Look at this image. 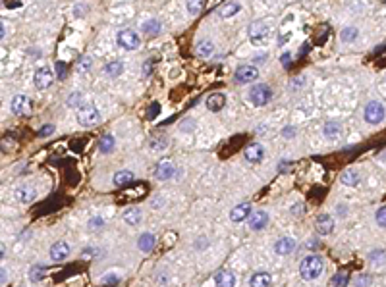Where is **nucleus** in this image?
I'll use <instances>...</instances> for the list:
<instances>
[{"mask_svg":"<svg viewBox=\"0 0 386 287\" xmlns=\"http://www.w3.org/2000/svg\"><path fill=\"white\" fill-rule=\"evenodd\" d=\"M322 270H324V262H322L321 256H317V255L305 256V258L301 260V264H299V274H301V278H303L305 282L317 280V278L322 274Z\"/></svg>","mask_w":386,"mask_h":287,"instance_id":"f257e3e1","label":"nucleus"},{"mask_svg":"<svg viewBox=\"0 0 386 287\" xmlns=\"http://www.w3.org/2000/svg\"><path fill=\"white\" fill-rule=\"evenodd\" d=\"M77 122L83 128H93L100 122V112L93 104H81L77 106Z\"/></svg>","mask_w":386,"mask_h":287,"instance_id":"f03ea898","label":"nucleus"},{"mask_svg":"<svg viewBox=\"0 0 386 287\" xmlns=\"http://www.w3.org/2000/svg\"><path fill=\"white\" fill-rule=\"evenodd\" d=\"M363 116H365V122H367V124L379 126L386 116V110H385V106H383V102H379V100H371V102H367Z\"/></svg>","mask_w":386,"mask_h":287,"instance_id":"7ed1b4c3","label":"nucleus"},{"mask_svg":"<svg viewBox=\"0 0 386 287\" xmlns=\"http://www.w3.org/2000/svg\"><path fill=\"white\" fill-rule=\"evenodd\" d=\"M270 98H272V89H270L268 85H265V83H259V85H255V87L249 91V100H251V104H255V106H265V104H268Z\"/></svg>","mask_w":386,"mask_h":287,"instance_id":"20e7f679","label":"nucleus"},{"mask_svg":"<svg viewBox=\"0 0 386 287\" xmlns=\"http://www.w3.org/2000/svg\"><path fill=\"white\" fill-rule=\"evenodd\" d=\"M118 44L124 48V50H137L139 44H141V39L139 35L131 29H124V31L118 33Z\"/></svg>","mask_w":386,"mask_h":287,"instance_id":"39448f33","label":"nucleus"},{"mask_svg":"<svg viewBox=\"0 0 386 287\" xmlns=\"http://www.w3.org/2000/svg\"><path fill=\"white\" fill-rule=\"evenodd\" d=\"M268 35H270V27H268L265 22H255V23L249 25V37H251V41H253L255 44L265 43V41L268 39Z\"/></svg>","mask_w":386,"mask_h":287,"instance_id":"423d86ee","label":"nucleus"},{"mask_svg":"<svg viewBox=\"0 0 386 287\" xmlns=\"http://www.w3.org/2000/svg\"><path fill=\"white\" fill-rule=\"evenodd\" d=\"M259 77V69L255 66H240L236 71V83L240 85H247L251 81H255Z\"/></svg>","mask_w":386,"mask_h":287,"instance_id":"0eeeda50","label":"nucleus"},{"mask_svg":"<svg viewBox=\"0 0 386 287\" xmlns=\"http://www.w3.org/2000/svg\"><path fill=\"white\" fill-rule=\"evenodd\" d=\"M52 81H54V73H52L50 67L43 66V67H39L35 71V87L37 89H48L52 85Z\"/></svg>","mask_w":386,"mask_h":287,"instance_id":"6e6552de","label":"nucleus"},{"mask_svg":"<svg viewBox=\"0 0 386 287\" xmlns=\"http://www.w3.org/2000/svg\"><path fill=\"white\" fill-rule=\"evenodd\" d=\"M247 218H251V202H241V204L234 206L230 212V220L236 223L243 222Z\"/></svg>","mask_w":386,"mask_h":287,"instance_id":"1a4fd4ad","label":"nucleus"},{"mask_svg":"<svg viewBox=\"0 0 386 287\" xmlns=\"http://www.w3.org/2000/svg\"><path fill=\"white\" fill-rule=\"evenodd\" d=\"M29 106H31L29 96H25V95H16L12 98V104H10V108H12V112H14L16 116L27 114V112H29Z\"/></svg>","mask_w":386,"mask_h":287,"instance_id":"9d476101","label":"nucleus"},{"mask_svg":"<svg viewBox=\"0 0 386 287\" xmlns=\"http://www.w3.org/2000/svg\"><path fill=\"white\" fill-rule=\"evenodd\" d=\"M243 156H245L247 162H251V164H259L261 160L265 158V149H263L261 143H251V145H247V149L243 151Z\"/></svg>","mask_w":386,"mask_h":287,"instance_id":"9b49d317","label":"nucleus"},{"mask_svg":"<svg viewBox=\"0 0 386 287\" xmlns=\"http://www.w3.org/2000/svg\"><path fill=\"white\" fill-rule=\"evenodd\" d=\"M174 174H176V168H174V164L170 160H162V162L157 164V170H155V177L157 179H161V181L170 179Z\"/></svg>","mask_w":386,"mask_h":287,"instance_id":"f8f14e48","label":"nucleus"},{"mask_svg":"<svg viewBox=\"0 0 386 287\" xmlns=\"http://www.w3.org/2000/svg\"><path fill=\"white\" fill-rule=\"evenodd\" d=\"M70 256V245L66 241H56L52 247H50V258L54 262H62Z\"/></svg>","mask_w":386,"mask_h":287,"instance_id":"ddd939ff","label":"nucleus"},{"mask_svg":"<svg viewBox=\"0 0 386 287\" xmlns=\"http://www.w3.org/2000/svg\"><path fill=\"white\" fill-rule=\"evenodd\" d=\"M293 251H295V241L291 237H282V239H278L274 243V253L276 255L286 256V255H291Z\"/></svg>","mask_w":386,"mask_h":287,"instance_id":"4468645a","label":"nucleus"},{"mask_svg":"<svg viewBox=\"0 0 386 287\" xmlns=\"http://www.w3.org/2000/svg\"><path fill=\"white\" fill-rule=\"evenodd\" d=\"M317 231L321 233V235H330L332 231H334V218L330 216V214H321L319 218H317Z\"/></svg>","mask_w":386,"mask_h":287,"instance_id":"2eb2a0df","label":"nucleus"},{"mask_svg":"<svg viewBox=\"0 0 386 287\" xmlns=\"http://www.w3.org/2000/svg\"><path fill=\"white\" fill-rule=\"evenodd\" d=\"M266 223H268V214H266L265 210H257V212L251 214V218H249V227H251L253 231L265 229Z\"/></svg>","mask_w":386,"mask_h":287,"instance_id":"dca6fc26","label":"nucleus"},{"mask_svg":"<svg viewBox=\"0 0 386 287\" xmlns=\"http://www.w3.org/2000/svg\"><path fill=\"white\" fill-rule=\"evenodd\" d=\"M205 104H207V108H209L211 112H220L226 104V96L222 95V93H213V95H209V98H207Z\"/></svg>","mask_w":386,"mask_h":287,"instance_id":"f3484780","label":"nucleus"},{"mask_svg":"<svg viewBox=\"0 0 386 287\" xmlns=\"http://www.w3.org/2000/svg\"><path fill=\"white\" fill-rule=\"evenodd\" d=\"M272 284V276L268 272H255L249 278V287H268Z\"/></svg>","mask_w":386,"mask_h":287,"instance_id":"a211bd4d","label":"nucleus"},{"mask_svg":"<svg viewBox=\"0 0 386 287\" xmlns=\"http://www.w3.org/2000/svg\"><path fill=\"white\" fill-rule=\"evenodd\" d=\"M215 286L217 287H234L236 286V278H234V274H232V272L222 270V272H218V274L215 276Z\"/></svg>","mask_w":386,"mask_h":287,"instance_id":"6ab92c4d","label":"nucleus"},{"mask_svg":"<svg viewBox=\"0 0 386 287\" xmlns=\"http://www.w3.org/2000/svg\"><path fill=\"white\" fill-rule=\"evenodd\" d=\"M340 181L344 183V185H350V187H355V185H359V181H361V174L354 170V168H350V170H346L342 176H340Z\"/></svg>","mask_w":386,"mask_h":287,"instance_id":"aec40b11","label":"nucleus"},{"mask_svg":"<svg viewBox=\"0 0 386 287\" xmlns=\"http://www.w3.org/2000/svg\"><path fill=\"white\" fill-rule=\"evenodd\" d=\"M141 31L145 33V35H149V37H155V35H159L162 31V23L159 20L151 18V20H147V22L141 23Z\"/></svg>","mask_w":386,"mask_h":287,"instance_id":"412c9836","label":"nucleus"},{"mask_svg":"<svg viewBox=\"0 0 386 287\" xmlns=\"http://www.w3.org/2000/svg\"><path fill=\"white\" fill-rule=\"evenodd\" d=\"M33 199H35V189H33L31 185H20L16 189V200H20V202H31Z\"/></svg>","mask_w":386,"mask_h":287,"instance_id":"4be33fe9","label":"nucleus"},{"mask_svg":"<svg viewBox=\"0 0 386 287\" xmlns=\"http://www.w3.org/2000/svg\"><path fill=\"white\" fill-rule=\"evenodd\" d=\"M137 247H139L143 253H151L153 247H155V235H153V233H143V235H139Z\"/></svg>","mask_w":386,"mask_h":287,"instance_id":"5701e85b","label":"nucleus"},{"mask_svg":"<svg viewBox=\"0 0 386 287\" xmlns=\"http://www.w3.org/2000/svg\"><path fill=\"white\" fill-rule=\"evenodd\" d=\"M112 181H114V185L124 187V185H128V183L133 181V172H129V170H120V172H116V174H114Z\"/></svg>","mask_w":386,"mask_h":287,"instance_id":"b1692460","label":"nucleus"},{"mask_svg":"<svg viewBox=\"0 0 386 287\" xmlns=\"http://www.w3.org/2000/svg\"><path fill=\"white\" fill-rule=\"evenodd\" d=\"M240 10H241V4H240V2H224V4L218 8V14H220L222 18H232V16H236Z\"/></svg>","mask_w":386,"mask_h":287,"instance_id":"393cba45","label":"nucleus"},{"mask_svg":"<svg viewBox=\"0 0 386 287\" xmlns=\"http://www.w3.org/2000/svg\"><path fill=\"white\" fill-rule=\"evenodd\" d=\"M122 71H124V62H120V60H112L104 66L106 77H118V75H122Z\"/></svg>","mask_w":386,"mask_h":287,"instance_id":"a878e982","label":"nucleus"},{"mask_svg":"<svg viewBox=\"0 0 386 287\" xmlns=\"http://www.w3.org/2000/svg\"><path fill=\"white\" fill-rule=\"evenodd\" d=\"M114 147H116V139H114L112 135H104V137H100V141H98V149H100V153H102V155H108Z\"/></svg>","mask_w":386,"mask_h":287,"instance_id":"bb28decb","label":"nucleus"},{"mask_svg":"<svg viewBox=\"0 0 386 287\" xmlns=\"http://www.w3.org/2000/svg\"><path fill=\"white\" fill-rule=\"evenodd\" d=\"M124 220H126V223H129V225H137V223L141 222V210H139L137 206L128 208V210L124 212Z\"/></svg>","mask_w":386,"mask_h":287,"instance_id":"cd10ccee","label":"nucleus"},{"mask_svg":"<svg viewBox=\"0 0 386 287\" xmlns=\"http://www.w3.org/2000/svg\"><path fill=\"white\" fill-rule=\"evenodd\" d=\"M213 52H215V46H213L211 41H199V44H197V54H199L201 58H209Z\"/></svg>","mask_w":386,"mask_h":287,"instance_id":"c85d7f7f","label":"nucleus"},{"mask_svg":"<svg viewBox=\"0 0 386 287\" xmlns=\"http://www.w3.org/2000/svg\"><path fill=\"white\" fill-rule=\"evenodd\" d=\"M340 126L338 124H334V122H328L326 126H324V129H322V133H324V137H328V139H336L338 135H340Z\"/></svg>","mask_w":386,"mask_h":287,"instance_id":"c756f323","label":"nucleus"},{"mask_svg":"<svg viewBox=\"0 0 386 287\" xmlns=\"http://www.w3.org/2000/svg\"><path fill=\"white\" fill-rule=\"evenodd\" d=\"M357 37H359V29L357 27H346V29H342V33H340V39L344 43H352Z\"/></svg>","mask_w":386,"mask_h":287,"instance_id":"7c9ffc66","label":"nucleus"},{"mask_svg":"<svg viewBox=\"0 0 386 287\" xmlns=\"http://www.w3.org/2000/svg\"><path fill=\"white\" fill-rule=\"evenodd\" d=\"M45 276H47V268L45 266H33L31 272H29V278H31V282H41V280H45Z\"/></svg>","mask_w":386,"mask_h":287,"instance_id":"2f4dec72","label":"nucleus"},{"mask_svg":"<svg viewBox=\"0 0 386 287\" xmlns=\"http://www.w3.org/2000/svg\"><path fill=\"white\" fill-rule=\"evenodd\" d=\"M166 145H168V141H166L164 137H153V139L149 141V147H151L153 151H162V149H166Z\"/></svg>","mask_w":386,"mask_h":287,"instance_id":"473e14b6","label":"nucleus"},{"mask_svg":"<svg viewBox=\"0 0 386 287\" xmlns=\"http://www.w3.org/2000/svg\"><path fill=\"white\" fill-rule=\"evenodd\" d=\"M348 284H350V276L348 274H336L332 278V286L334 287H348Z\"/></svg>","mask_w":386,"mask_h":287,"instance_id":"72a5a7b5","label":"nucleus"},{"mask_svg":"<svg viewBox=\"0 0 386 287\" xmlns=\"http://www.w3.org/2000/svg\"><path fill=\"white\" fill-rule=\"evenodd\" d=\"M203 8H205V4H203V2H188V12H190L192 16H197Z\"/></svg>","mask_w":386,"mask_h":287,"instance_id":"f704fd0d","label":"nucleus"},{"mask_svg":"<svg viewBox=\"0 0 386 287\" xmlns=\"http://www.w3.org/2000/svg\"><path fill=\"white\" fill-rule=\"evenodd\" d=\"M375 220H377V223H379L381 227H386V206H383V208H379V210H377Z\"/></svg>","mask_w":386,"mask_h":287,"instance_id":"c9c22d12","label":"nucleus"},{"mask_svg":"<svg viewBox=\"0 0 386 287\" xmlns=\"http://www.w3.org/2000/svg\"><path fill=\"white\" fill-rule=\"evenodd\" d=\"M159 112H161L159 102H153V104H151V108H149V112H147V120H155V118L159 116Z\"/></svg>","mask_w":386,"mask_h":287,"instance_id":"e433bc0d","label":"nucleus"},{"mask_svg":"<svg viewBox=\"0 0 386 287\" xmlns=\"http://www.w3.org/2000/svg\"><path fill=\"white\" fill-rule=\"evenodd\" d=\"M369 286H371V278H369L367 274L357 276V280H355V287H369Z\"/></svg>","mask_w":386,"mask_h":287,"instance_id":"4c0bfd02","label":"nucleus"},{"mask_svg":"<svg viewBox=\"0 0 386 287\" xmlns=\"http://www.w3.org/2000/svg\"><path fill=\"white\" fill-rule=\"evenodd\" d=\"M91 67V58H81L79 64H77V71H83V69H89Z\"/></svg>","mask_w":386,"mask_h":287,"instance_id":"58836bf2","label":"nucleus"},{"mask_svg":"<svg viewBox=\"0 0 386 287\" xmlns=\"http://www.w3.org/2000/svg\"><path fill=\"white\" fill-rule=\"evenodd\" d=\"M56 71H58V79L66 77V64L64 62H56Z\"/></svg>","mask_w":386,"mask_h":287,"instance_id":"ea45409f","label":"nucleus"},{"mask_svg":"<svg viewBox=\"0 0 386 287\" xmlns=\"http://www.w3.org/2000/svg\"><path fill=\"white\" fill-rule=\"evenodd\" d=\"M102 223H104V220H102L100 216H95V218L89 222V227H91V229H95V227H102Z\"/></svg>","mask_w":386,"mask_h":287,"instance_id":"a19ab883","label":"nucleus"},{"mask_svg":"<svg viewBox=\"0 0 386 287\" xmlns=\"http://www.w3.org/2000/svg\"><path fill=\"white\" fill-rule=\"evenodd\" d=\"M102 284H118V276H114V274H106V276H104V280H102Z\"/></svg>","mask_w":386,"mask_h":287,"instance_id":"79ce46f5","label":"nucleus"},{"mask_svg":"<svg viewBox=\"0 0 386 287\" xmlns=\"http://www.w3.org/2000/svg\"><path fill=\"white\" fill-rule=\"evenodd\" d=\"M54 131V126L52 124H48V126H45V128H41V131H39V135L41 137H45V135H48V133H52Z\"/></svg>","mask_w":386,"mask_h":287,"instance_id":"37998d69","label":"nucleus"},{"mask_svg":"<svg viewBox=\"0 0 386 287\" xmlns=\"http://www.w3.org/2000/svg\"><path fill=\"white\" fill-rule=\"evenodd\" d=\"M280 60H282V66H284V67H290V66H291V54H290V52L282 54V58H280Z\"/></svg>","mask_w":386,"mask_h":287,"instance_id":"c03bdc74","label":"nucleus"},{"mask_svg":"<svg viewBox=\"0 0 386 287\" xmlns=\"http://www.w3.org/2000/svg\"><path fill=\"white\" fill-rule=\"evenodd\" d=\"M79 98H81V95H79V93H73V96H72V98H68V104H72V106H75Z\"/></svg>","mask_w":386,"mask_h":287,"instance_id":"a18cd8bd","label":"nucleus"},{"mask_svg":"<svg viewBox=\"0 0 386 287\" xmlns=\"http://www.w3.org/2000/svg\"><path fill=\"white\" fill-rule=\"evenodd\" d=\"M282 135H284V137H293V135H295V129H293V128L282 129Z\"/></svg>","mask_w":386,"mask_h":287,"instance_id":"49530a36","label":"nucleus"},{"mask_svg":"<svg viewBox=\"0 0 386 287\" xmlns=\"http://www.w3.org/2000/svg\"><path fill=\"white\" fill-rule=\"evenodd\" d=\"M4 6H6V8H20V6H22V4H8V2H6V4H4Z\"/></svg>","mask_w":386,"mask_h":287,"instance_id":"de8ad7c7","label":"nucleus"},{"mask_svg":"<svg viewBox=\"0 0 386 287\" xmlns=\"http://www.w3.org/2000/svg\"><path fill=\"white\" fill-rule=\"evenodd\" d=\"M4 284H6V270L2 268V286H4Z\"/></svg>","mask_w":386,"mask_h":287,"instance_id":"09e8293b","label":"nucleus"}]
</instances>
